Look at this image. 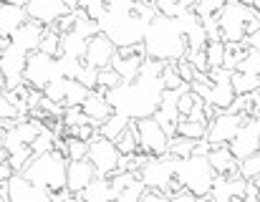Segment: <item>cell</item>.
<instances>
[{"mask_svg":"<svg viewBox=\"0 0 260 202\" xmlns=\"http://www.w3.org/2000/svg\"><path fill=\"white\" fill-rule=\"evenodd\" d=\"M81 10L86 13V18H91L93 23H101L106 10H109V3H101V0H81Z\"/></svg>","mask_w":260,"mask_h":202,"instance_id":"39","label":"cell"},{"mask_svg":"<svg viewBox=\"0 0 260 202\" xmlns=\"http://www.w3.org/2000/svg\"><path fill=\"white\" fill-rule=\"evenodd\" d=\"M174 66H177V71H179V76H182V81H184L187 86H192V84L197 81V76H200V74L194 71V66H192V63H189L187 58H182V61H177Z\"/></svg>","mask_w":260,"mask_h":202,"instance_id":"43","label":"cell"},{"mask_svg":"<svg viewBox=\"0 0 260 202\" xmlns=\"http://www.w3.org/2000/svg\"><path fill=\"white\" fill-rule=\"evenodd\" d=\"M207 124H197V121H189V119H182L179 126H177V137H184V139H192V142H202L207 139Z\"/></svg>","mask_w":260,"mask_h":202,"instance_id":"29","label":"cell"},{"mask_svg":"<svg viewBox=\"0 0 260 202\" xmlns=\"http://www.w3.org/2000/svg\"><path fill=\"white\" fill-rule=\"evenodd\" d=\"M230 152L238 157V162L253 157L260 152V129H258V121L255 119H248L245 126L240 129V134L235 137V142L230 144Z\"/></svg>","mask_w":260,"mask_h":202,"instance_id":"16","label":"cell"},{"mask_svg":"<svg viewBox=\"0 0 260 202\" xmlns=\"http://www.w3.org/2000/svg\"><path fill=\"white\" fill-rule=\"evenodd\" d=\"M84 202H116L119 192L111 185V177H99L84 190V195H79Z\"/></svg>","mask_w":260,"mask_h":202,"instance_id":"23","label":"cell"},{"mask_svg":"<svg viewBox=\"0 0 260 202\" xmlns=\"http://www.w3.org/2000/svg\"><path fill=\"white\" fill-rule=\"evenodd\" d=\"M255 187H258V192H260V177H258V180H255Z\"/></svg>","mask_w":260,"mask_h":202,"instance_id":"49","label":"cell"},{"mask_svg":"<svg viewBox=\"0 0 260 202\" xmlns=\"http://www.w3.org/2000/svg\"><path fill=\"white\" fill-rule=\"evenodd\" d=\"M172 202H202V197H197L194 192H189V190H177L172 195Z\"/></svg>","mask_w":260,"mask_h":202,"instance_id":"46","label":"cell"},{"mask_svg":"<svg viewBox=\"0 0 260 202\" xmlns=\"http://www.w3.org/2000/svg\"><path fill=\"white\" fill-rule=\"evenodd\" d=\"M238 175H240L245 182H255V180H258V177H260V152L240 162V170H238Z\"/></svg>","mask_w":260,"mask_h":202,"instance_id":"35","label":"cell"},{"mask_svg":"<svg viewBox=\"0 0 260 202\" xmlns=\"http://www.w3.org/2000/svg\"><path fill=\"white\" fill-rule=\"evenodd\" d=\"M217 175L212 170V164L207 162V157H187V159H177V182L194 192L197 197H210L212 185H215Z\"/></svg>","mask_w":260,"mask_h":202,"instance_id":"5","label":"cell"},{"mask_svg":"<svg viewBox=\"0 0 260 202\" xmlns=\"http://www.w3.org/2000/svg\"><path fill=\"white\" fill-rule=\"evenodd\" d=\"M88 162L96 167L99 177H114L121 167V152L116 149V142L96 134L88 147Z\"/></svg>","mask_w":260,"mask_h":202,"instance_id":"10","label":"cell"},{"mask_svg":"<svg viewBox=\"0 0 260 202\" xmlns=\"http://www.w3.org/2000/svg\"><path fill=\"white\" fill-rule=\"evenodd\" d=\"M245 116L233 114V111H222L215 116V121L207 129V142L212 147H230L235 142V137L240 134V129L245 126Z\"/></svg>","mask_w":260,"mask_h":202,"instance_id":"11","label":"cell"},{"mask_svg":"<svg viewBox=\"0 0 260 202\" xmlns=\"http://www.w3.org/2000/svg\"><path fill=\"white\" fill-rule=\"evenodd\" d=\"M157 15H159L157 5L114 0L109 3V10L104 20L99 23V28L116 48H137V46H144L147 30Z\"/></svg>","mask_w":260,"mask_h":202,"instance_id":"1","label":"cell"},{"mask_svg":"<svg viewBox=\"0 0 260 202\" xmlns=\"http://www.w3.org/2000/svg\"><path fill=\"white\" fill-rule=\"evenodd\" d=\"M43 33H46V28H43V25H38V23L28 20V23H25V25L13 36V46H15V48H20V51H25V53L30 56V53H36V51L41 48Z\"/></svg>","mask_w":260,"mask_h":202,"instance_id":"22","label":"cell"},{"mask_svg":"<svg viewBox=\"0 0 260 202\" xmlns=\"http://www.w3.org/2000/svg\"><path fill=\"white\" fill-rule=\"evenodd\" d=\"M205 53H207L210 69H212V71H217V69H222V66H225L228 43H225V41H210V43H207V48H205Z\"/></svg>","mask_w":260,"mask_h":202,"instance_id":"30","label":"cell"},{"mask_svg":"<svg viewBox=\"0 0 260 202\" xmlns=\"http://www.w3.org/2000/svg\"><path fill=\"white\" fill-rule=\"evenodd\" d=\"M43 96L48 101H53V104H58V106H63V104H66V79L53 81V84L43 91ZM63 109H66V106H63Z\"/></svg>","mask_w":260,"mask_h":202,"instance_id":"40","label":"cell"},{"mask_svg":"<svg viewBox=\"0 0 260 202\" xmlns=\"http://www.w3.org/2000/svg\"><path fill=\"white\" fill-rule=\"evenodd\" d=\"M240 74H250V76H260V48H250L245 53V58L238 66Z\"/></svg>","mask_w":260,"mask_h":202,"instance_id":"38","label":"cell"},{"mask_svg":"<svg viewBox=\"0 0 260 202\" xmlns=\"http://www.w3.org/2000/svg\"><path fill=\"white\" fill-rule=\"evenodd\" d=\"M88 91L86 86L81 84V81H74V79H66V109H79V106H84V101L88 99Z\"/></svg>","mask_w":260,"mask_h":202,"instance_id":"26","label":"cell"},{"mask_svg":"<svg viewBox=\"0 0 260 202\" xmlns=\"http://www.w3.org/2000/svg\"><path fill=\"white\" fill-rule=\"evenodd\" d=\"M248 3H228L225 10L217 15L220 28H222V41L225 43H245L248 38V25L258 18Z\"/></svg>","mask_w":260,"mask_h":202,"instance_id":"6","label":"cell"},{"mask_svg":"<svg viewBox=\"0 0 260 202\" xmlns=\"http://www.w3.org/2000/svg\"><path fill=\"white\" fill-rule=\"evenodd\" d=\"M25 13L33 23H38L43 28H53L63 15H69L74 10L69 8L66 0H30L25 5Z\"/></svg>","mask_w":260,"mask_h":202,"instance_id":"12","label":"cell"},{"mask_svg":"<svg viewBox=\"0 0 260 202\" xmlns=\"http://www.w3.org/2000/svg\"><path fill=\"white\" fill-rule=\"evenodd\" d=\"M187 61L194 66V71H197L200 76H210V74H212V69H210V61H207V53H205V51H192V53H187Z\"/></svg>","mask_w":260,"mask_h":202,"instance_id":"41","label":"cell"},{"mask_svg":"<svg viewBox=\"0 0 260 202\" xmlns=\"http://www.w3.org/2000/svg\"><path fill=\"white\" fill-rule=\"evenodd\" d=\"M144 61H147L144 46H137V48H119V53H116L111 69L121 76L124 84H134V81H139V76H142Z\"/></svg>","mask_w":260,"mask_h":202,"instance_id":"13","label":"cell"},{"mask_svg":"<svg viewBox=\"0 0 260 202\" xmlns=\"http://www.w3.org/2000/svg\"><path fill=\"white\" fill-rule=\"evenodd\" d=\"M142 202H172V197L167 192H159V190H147Z\"/></svg>","mask_w":260,"mask_h":202,"instance_id":"45","label":"cell"},{"mask_svg":"<svg viewBox=\"0 0 260 202\" xmlns=\"http://www.w3.org/2000/svg\"><path fill=\"white\" fill-rule=\"evenodd\" d=\"M165 96V84L159 79H139L134 84H121L119 89L109 91L106 99L114 106V114H121L132 121L157 116Z\"/></svg>","mask_w":260,"mask_h":202,"instance_id":"2","label":"cell"},{"mask_svg":"<svg viewBox=\"0 0 260 202\" xmlns=\"http://www.w3.org/2000/svg\"><path fill=\"white\" fill-rule=\"evenodd\" d=\"M79 81L86 86L88 91H96V89H99V69H93V66H84V71H81Z\"/></svg>","mask_w":260,"mask_h":202,"instance_id":"44","label":"cell"},{"mask_svg":"<svg viewBox=\"0 0 260 202\" xmlns=\"http://www.w3.org/2000/svg\"><path fill=\"white\" fill-rule=\"evenodd\" d=\"M124 81H121V76L114 71V69H104V71H99V94H109V91H114V89H119Z\"/></svg>","mask_w":260,"mask_h":202,"instance_id":"33","label":"cell"},{"mask_svg":"<svg viewBox=\"0 0 260 202\" xmlns=\"http://www.w3.org/2000/svg\"><path fill=\"white\" fill-rule=\"evenodd\" d=\"M61 43H63V36H61L56 28H46L38 51L46 53V56H51V58H61Z\"/></svg>","mask_w":260,"mask_h":202,"instance_id":"28","label":"cell"},{"mask_svg":"<svg viewBox=\"0 0 260 202\" xmlns=\"http://www.w3.org/2000/svg\"><path fill=\"white\" fill-rule=\"evenodd\" d=\"M162 84H165V91H182V89L187 86V84L182 81V76H179V71H177L174 63H167V66H165Z\"/></svg>","mask_w":260,"mask_h":202,"instance_id":"36","label":"cell"},{"mask_svg":"<svg viewBox=\"0 0 260 202\" xmlns=\"http://www.w3.org/2000/svg\"><path fill=\"white\" fill-rule=\"evenodd\" d=\"M207 162L212 164V170H215L217 177H240V175H238L240 162H238V157L230 152V147H212Z\"/></svg>","mask_w":260,"mask_h":202,"instance_id":"20","label":"cell"},{"mask_svg":"<svg viewBox=\"0 0 260 202\" xmlns=\"http://www.w3.org/2000/svg\"><path fill=\"white\" fill-rule=\"evenodd\" d=\"M149 187L142 182V177L139 180H134L129 187H124L121 190V195H119V200L116 202H142V197H144V192H147Z\"/></svg>","mask_w":260,"mask_h":202,"instance_id":"37","label":"cell"},{"mask_svg":"<svg viewBox=\"0 0 260 202\" xmlns=\"http://www.w3.org/2000/svg\"><path fill=\"white\" fill-rule=\"evenodd\" d=\"M116 53H119V48H116V46H114L104 33H99V36H93V38L88 41L86 66H93V69H99V71L111 69V63H114Z\"/></svg>","mask_w":260,"mask_h":202,"instance_id":"15","label":"cell"},{"mask_svg":"<svg viewBox=\"0 0 260 202\" xmlns=\"http://www.w3.org/2000/svg\"><path fill=\"white\" fill-rule=\"evenodd\" d=\"M243 202H260V192H258V187H255V182H250V187H248Z\"/></svg>","mask_w":260,"mask_h":202,"instance_id":"47","label":"cell"},{"mask_svg":"<svg viewBox=\"0 0 260 202\" xmlns=\"http://www.w3.org/2000/svg\"><path fill=\"white\" fill-rule=\"evenodd\" d=\"M23 177L43 190H48L51 195H58L69 187V159L63 152L53 149L48 154H41L30 162V167L23 172Z\"/></svg>","mask_w":260,"mask_h":202,"instance_id":"4","label":"cell"},{"mask_svg":"<svg viewBox=\"0 0 260 202\" xmlns=\"http://www.w3.org/2000/svg\"><path fill=\"white\" fill-rule=\"evenodd\" d=\"M179 25H182L184 36H187L189 53H192V51H205V48H207V43H210V36H207V30H205L202 20L197 18V13H194V5H192L187 13H182V18H179Z\"/></svg>","mask_w":260,"mask_h":202,"instance_id":"18","label":"cell"},{"mask_svg":"<svg viewBox=\"0 0 260 202\" xmlns=\"http://www.w3.org/2000/svg\"><path fill=\"white\" fill-rule=\"evenodd\" d=\"M194 149H197V142L184 139V137H174L172 144H170V154L177 157V159H187V157H192Z\"/></svg>","mask_w":260,"mask_h":202,"instance_id":"34","label":"cell"},{"mask_svg":"<svg viewBox=\"0 0 260 202\" xmlns=\"http://www.w3.org/2000/svg\"><path fill=\"white\" fill-rule=\"evenodd\" d=\"M233 89L238 96H253L260 91V76H250V74H233Z\"/></svg>","mask_w":260,"mask_h":202,"instance_id":"25","label":"cell"},{"mask_svg":"<svg viewBox=\"0 0 260 202\" xmlns=\"http://www.w3.org/2000/svg\"><path fill=\"white\" fill-rule=\"evenodd\" d=\"M139 177L149 190H159V192L170 195L172 185L177 182V157H172V154L149 157V162L139 170Z\"/></svg>","mask_w":260,"mask_h":202,"instance_id":"8","label":"cell"},{"mask_svg":"<svg viewBox=\"0 0 260 202\" xmlns=\"http://www.w3.org/2000/svg\"><path fill=\"white\" fill-rule=\"evenodd\" d=\"M144 51H147V58L165 61V63H177V61L187 58L189 43H187V36H184L179 20L157 15L147 30Z\"/></svg>","mask_w":260,"mask_h":202,"instance_id":"3","label":"cell"},{"mask_svg":"<svg viewBox=\"0 0 260 202\" xmlns=\"http://www.w3.org/2000/svg\"><path fill=\"white\" fill-rule=\"evenodd\" d=\"M202 202H215L212 197H202Z\"/></svg>","mask_w":260,"mask_h":202,"instance_id":"48","label":"cell"},{"mask_svg":"<svg viewBox=\"0 0 260 202\" xmlns=\"http://www.w3.org/2000/svg\"><path fill=\"white\" fill-rule=\"evenodd\" d=\"M134 129H137V137H139L142 154H147V157H167L170 154L172 137L162 129V124L154 116L134 121Z\"/></svg>","mask_w":260,"mask_h":202,"instance_id":"9","label":"cell"},{"mask_svg":"<svg viewBox=\"0 0 260 202\" xmlns=\"http://www.w3.org/2000/svg\"><path fill=\"white\" fill-rule=\"evenodd\" d=\"M157 13L165 15V18H172V20H179L182 13H187L194 3H172V0H157Z\"/></svg>","mask_w":260,"mask_h":202,"instance_id":"31","label":"cell"},{"mask_svg":"<svg viewBox=\"0 0 260 202\" xmlns=\"http://www.w3.org/2000/svg\"><path fill=\"white\" fill-rule=\"evenodd\" d=\"M23 79H25V84H28L33 91H41V94H43L53 81L63 79L61 63H58V58H51V56L36 51V53L28 56V66H25V76H23Z\"/></svg>","mask_w":260,"mask_h":202,"instance_id":"7","label":"cell"},{"mask_svg":"<svg viewBox=\"0 0 260 202\" xmlns=\"http://www.w3.org/2000/svg\"><path fill=\"white\" fill-rule=\"evenodd\" d=\"M225 0H200L194 3V13L200 20H207V18H217L222 10H225Z\"/></svg>","mask_w":260,"mask_h":202,"instance_id":"32","label":"cell"},{"mask_svg":"<svg viewBox=\"0 0 260 202\" xmlns=\"http://www.w3.org/2000/svg\"><path fill=\"white\" fill-rule=\"evenodd\" d=\"M129 126H132V119H126V116H121V114H114L109 121H104V124H101L99 134H101V137H106V139H111V142H116V139H119Z\"/></svg>","mask_w":260,"mask_h":202,"instance_id":"24","label":"cell"},{"mask_svg":"<svg viewBox=\"0 0 260 202\" xmlns=\"http://www.w3.org/2000/svg\"><path fill=\"white\" fill-rule=\"evenodd\" d=\"M116 149L121 152V157H134V154L142 152V147H139V137H137V129H134V121H132V126L116 139Z\"/></svg>","mask_w":260,"mask_h":202,"instance_id":"27","label":"cell"},{"mask_svg":"<svg viewBox=\"0 0 260 202\" xmlns=\"http://www.w3.org/2000/svg\"><path fill=\"white\" fill-rule=\"evenodd\" d=\"M255 121H258V129H260V116H258V119H255Z\"/></svg>","mask_w":260,"mask_h":202,"instance_id":"50","label":"cell"},{"mask_svg":"<svg viewBox=\"0 0 260 202\" xmlns=\"http://www.w3.org/2000/svg\"><path fill=\"white\" fill-rule=\"evenodd\" d=\"M248 187H250V182H245L243 177H217L210 197L215 202H243Z\"/></svg>","mask_w":260,"mask_h":202,"instance_id":"17","label":"cell"},{"mask_svg":"<svg viewBox=\"0 0 260 202\" xmlns=\"http://www.w3.org/2000/svg\"><path fill=\"white\" fill-rule=\"evenodd\" d=\"M25 5L23 0H13V3H3L0 5V36L3 38H13L30 18L25 13Z\"/></svg>","mask_w":260,"mask_h":202,"instance_id":"14","label":"cell"},{"mask_svg":"<svg viewBox=\"0 0 260 202\" xmlns=\"http://www.w3.org/2000/svg\"><path fill=\"white\" fill-rule=\"evenodd\" d=\"M81 109H84V114H86L88 119L93 121L96 129H101V124L114 116V106L109 104V99H106L104 94H99V91H91Z\"/></svg>","mask_w":260,"mask_h":202,"instance_id":"21","label":"cell"},{"mask_svg":"<svg viewBox=\"0 0 260 202\" xmlns=\"http://www.w3.org/2000/svg\"><path fill=\"white\" fill-rule=\"evenodd\" d=\"M0 116H3V119H13V121H18V124L23 121V116H20L15 101L10 99L8 94H3V99H0Z\"/></svg>","mask_w":260,"mask_h":202,"instance_id":"42","label":"cell"},{"mask_svg":"<svg viewBox=\"0 0 260 202\" xmlns=\"http://www.w3.org/2000/svg\"><path fill=\"white\" fill-rule=\"evenodd\" d=\"M93 180H99V175H96V167L88 159H84V162H69V187H66L69 192H74L76 197L84 195V190Z\"/></svg>","mask_w":260,"mask_h":202,"instance_id":"19","label":"cell"}]
</instances>
